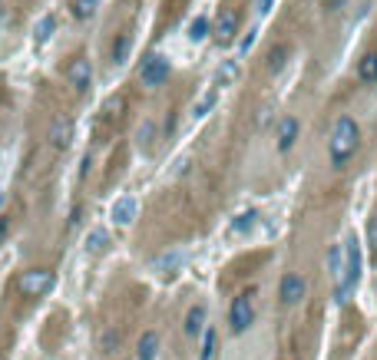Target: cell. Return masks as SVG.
Returning a JSON list of instances; mask_svg holds the SVG:
<instances>
[{"label":"cell","instance_id":"1","mask_svg":"<svg viewBox=\"0 0 377 360\" xmlns=\"http://www.w3.org/2000/svg\"><path fill=\"white\" fill-rule=\"evenodd\" d=\"M361 146V129L351 116H338V123L331 129V139H327V159L334 169H344L348 162L354 159V152Z\"/></svg>","mask_w":377,"mask_h":360},{"label":"cell","instance_id":"2","mask_svg":"<svg viewBox=\"0 0 377 360\" xmlns=\"http://www.w3.org/2000/svg\"><path fill=\"white\" fill-rule=\"evenodd\" d=\"M361 241L357 238H348L344 241V271H341V281H338V304H348V298L354 294V287L361 281Z\"/></svg>","mask_w":377,"mask_h":360},{"label":"cell","instance_id":"3","mask_svg":"<svg viewBox=\"0 0 377 360\" xmlns=\"http://www.w3.org/2000/svg\"><path fill=\"white\" fill-rule=\"evenodd\" d=\"M53 287H57V271L53 268H30V271H24L17 278V291L30 301L47 298Z\"/></svg>","mask_w":377,"mask_h":360},{"label":"cell","instance_id":"4","mask_svg":"<svg viewBox=\"0 0 377 360\" xmlns=\"http://www.w3.org/2000/svg\"><path fill=\"white\" fill-rule=\"evenodd\" d=\"M255 287H249V291H242V294H235L232 298V308H228V331L232 334H245L251 327V321H255Z\"/></svg>","mask_w":377,"mask_h":360},{"label":"cell","instance_id":"5","mask_svg":"<svg viewBox=\"0 0 377 360\" xmlns=\"http://www.w3.org/2000/svg\"><path fill=\"white\" fill-rule=\"evenodd\" d=\"M165 80H169V60H165L163 53H149L142 60V66H139V83L156 89V87H163Z\"/></svg>","mask_w":377,"mask_h":360},{"label":"cell","instance_id":"6","mask_svg":"<svg viewBox=\"0 0 377 360\" xmlns=\"http://www.w3.org/2000/svg\"><path fill=\"white\" fill-rule=\"evenodd\" d=\"M76 136V126L70 116H53L50 119V129H47V146L57 152H66L70 149V142Z\"/></svg>","mask_w":377,"mask_h":360},{"label":"cell","instance_id":"7","mask_svg":"<svg viewBox=\"0 0 377 360\" xmlns=\"http://www.w3.org/2000/svg\"><path fill=\"white\" fill-rule=\"evenodd\" d=\"M66 83L76 93H89V87H93V66H89V60L83 53L80 57H70V63H66Z\"/></svg>","mask_w":377,"mask_h":360},{"label":"cell","instance_id":"8","mask_svg":"<svg viewBox=\"0 0 377 360\" xmlns=\"http://www.w3.org/2000/svg\"><path fill=\"white\" fill-rule=\"evenodd\" d=\"M304 294H308V281H304L302 274H285L281 278V287H278V298H281V304L285 308H298L304 301Z\"/></svg>","mask_w":377,"mask_h":360},{"label":"cell","instance_id":"9","mask_svg":"<svg viewBox=\"0 0 377 360\" xmlns=\"http://www.w3.org/2000/svg\"><path fill=\"white\" fill-rule=\"evenodd\" d=\"M239 24H242V17H239V10H222V17H219V24L212 27V37H215V43L219 47H232L235 43V37H239Z\"/></svg>","mask_w":377,"mask_h":360},{"label":"cell","instance_id":"10","mask_svg":"<svg viewBox=\"0 0 377 360\" xmlns=\"http://www.w3.org/2000/svg\"><path fill=\"white\" fill-rule=\"evenodd\" d=\"M298 139H302V123H298L295 116H281V123H278V129H275L278 152H291Z\"/></svg>","mask_w":377,"mask_h":360},{"label":"cell","instance_id":"11","mask_svg":"<svg viewBox=\"0 0 377 360\" xmlns=\"http://www.w3.org/2000/svg\"><path fill=\"white\" fill-rule=\"evenodd\" d=\"M205 317H209V308H205V304H192V308H188V314H186V324H182L186 337H192V340H195V337L205 331Z\"/></svg>","mask_w":377,"mask_h":360},{"label":"cell","instance_id":"12","mask_svg":"<svg viewBox=\"0 0 377 360\" xmlns=\"http://www.w3.org/2000/svg\"><path fill=\"white\" fill-rule=\"evenodd\" d=\"M156 357H159V334L146 331L136 344V360H156Z\"/></svg>","mask_w":377,"mask_h":360},{"label":"cell","instance_id":"13","mask_svg":"<svg viewBox=\"0 0 377 360\" xmlns=\"http://www.w3.org/2000/svg\"><path fill=\"white\" fill-rule=\"evenodd\" d=\"M129 50H133V33L129 30H123V33H116L113 40V50H110V60L119 66V63L129 60Z\"/></svg>","mask_w":377,"mask_h":360},{"label":"cell","instance_id":"14","mask_svg":"<svg viewBox=\"0 0 377 360\" xmlns=\"http://www.w3.org/2000/svg\"><path fill=\"white\" fill-rule=\"evenodd\" d=\"M357 80L361 83H377V50H367L357 60Z\"/></svg>","mask_w":377,"mask_h":360},{"label":"cell","instance_id":"15","mask_svg":"<svg viewBox=\"0 0 377 360\" xmlns=\"http://www.w3.org/2000/svg\"><path fill=\"white\" fill-rule=\"evenodd\" d=\"M136 218V199L133 195H123V199L113 205V222L116 225H129Z\"/></svg>","mask_w":377,"mask_h":360},{"label":"cell","instance_id":"16","mask_svg":"<svg viewBox=\"0 0 377 360\" xmlns=\"http://www.w3.org/2000/svg\"><path fill=\"white\" fill-rule=\"evenodd\" d=\"M235 80H239V60H222L219 73H215V83L219 87H232Z\"/></svg>","mask_w":377,"mask_h":360},{"label":"cell","instance_id":"17","mask_svg":"<svg viewBox=\"0 0 377 360\" xmlns=\"http://www.w3.org/2000/svg\"><path fill=\"white\" fill-rule=\"evenodd\" d=\"M182 261H186V255H182V251H172V255H163V258L156 261V271H159V274H176L179 268H182Z\"/></svg>","mask_w":377,"mask_h":360},{"label":"cell","instance_id":"18","mask_svg":"<svg viewBox=\"0 0 377 360\" xmlns=\"http://www.w3.org/2000/svg\"><path fill=\"white\" fill-rule=\"evenodd\" d=\"M209 33H212V24H209V17H202L199 13V17L188 24V40H192V43H202Z\"/></svg>","mask_w":377,"mask_h":360},{"label":"cell","instance_id":"19","mask_svg":"<svg viewBox=\"0 0 377 360\" xmlns=\"http://www.w3.org/2000/svg\"><path fill=\"white\" fill-rule=\"evenodd\" d=\"M288 53H291L288 43L272 47V53H268V70H272V73H281V66H285V60H288Z\"/></svg>","mask_w":377,"mask_h":360},{"label":"cell","instance_id":"20","mask_svg":"<svg viewBox=\"0 0 377 360\" xmlns=\"http://www.w3.org/2000/svg\"><path fill=\"white\" fill-rule=\"evenodd\" d=\"M103 0H73V20H89L93 13H96V7H100Z\"/></svg>","mask_w":377,"mask_h":360},{"label":"cell","instance_id":"21","mask_svg":"<svg viewBox=\"0 0 377 360\" xmlns=\"http://www.w3.org/2000/svg\"><path fill=\"white\" fill-rule=\"evenodd\" d=\"M215 344H219L215 327H205V331H202V354H199V360H215Z\"/></svg>","mask_w":377,"mask_h":360},{"label":"cell","instance_id":"22","mask_svg":"<svg viewBox=\"0 0 377 360\" xmlns=\"http://www.w3.org/2000/svg\"><path fill=\"white\" fill-rule=\"evenodd\" d=\"M255 218H258V211H242V215H235L232 232H235V235H249L251 228H255Z\"/></svg>","mask_w":377,"mask_h":360},{"label":"cell","instance_id":"23","mask_svg":"<svg viewBox=\"0 0 377 360\" xmlns=\"http://www.w3.org/2000/svg\"><path fill=\"white\" fill-rule=\"evenodd\" d=\"M106 245H110V235H106L103 228H93L89 238H87V251H89V255H96V251H103Z\"/></svg>","mask_w":377,"mask_h":360},{"label":"cell","instance_id":"24","mask_svg":"<svg viewBox=\"0 0 377 360\" xmlns=\"http://www.w3.org/2000/svg\"><path fill=\"white\" fill-rule=\"evenodd\" d=\"M123 110H126V96H119V93H116V96H110V100H106V106H103V116H106V119H119V116H123Z\"/></svg>","mask_w":377,"mask_h":360},{"label":"cell","instance_id":"25","mask_svg":"<svg viewBox=\"0 0 377 360\" xmlns=\"http://www.w3.org/2000/svg\"><path fill=\"white\" fill-rule=\"evenodd\" d=\"M327 264H331V278H334V281H341V271H344V245H334V248H331V258H327Z\"/></svg>","mask_w":377,"mask_h":360},{"label":"cell","instance_id":"26","mask_svg":"<svg viewBox=\"0 0 377 360\" xmlns=\"http://www.w3.org/2000/svg\"><path fill=\"white\" fill-rule=\"evenodd\" d=\"M215 100H219V89H209V93H205V96H202V100L195 103L192 116H195V119H202V116H205V112H209V110L215 106Z\"/></svg>","mask_w":377,"mask_h":360},{"label":"cell","instance_id":"27","mask_svg":"<svg viewBox=\"0 0 377 360\" xmlns=\"http://www.w3.org/2000/svg\"><path fill=\"white\" fill-rule=\"evenodd\" d=\"M53 30H57V17L53 13H47L43 20L37 24V43H47V37H50Z\"/></svg>","mask_w":377,"mask_h":360},{"label":"cell","instance_id":"28","mask_svg":"<svg viewBox=\"0 0 377 360\" xmlns=\"http://www.w3.org/2000/svg\"><path fill=\"white\" fill-rule=\"evenodd\" d=\"M7 238H10V218H7V215H0V245H3Z\"/></svg>","mask_w":377,"mask_h":360},{"label":"cell","instance_id":"29","mask_svg":"<svg viewBox=\"0 0 377 360\" xmlns=\"http://www.w3.org/2000/svg\"><path fill=\"white\" fill-rule=\"evenodd\" d=\"M251 47H255V30H249V33H245V37H242V43H239V50L242 53H249Z\"/></svg>","mask_w":377,"mask_h":360},{"label":"cell","instance_id":"30","mask_svg":"<svg viewBox=\"0 0 377 360\" xmlns=\"http://www.w3.org/2000/svg\"><path fill=\"white\" fill-rule=\"evenodd\" d=\"M272 7H275V0H255V13H258V17H265Z\"/></svg>","mask_w":377,"mask_h":360},{"label":"cell","instance_id":"31","mask_svg":"<svg viewBox=\"0 0 377 360\" xmlns=\"http://www.w3.org/2000/svg\"><path fill=\"white\" fill-rule=\"evenodd\" d=\"M344 3H348V0H321V7H325L327 13H338Z\"/></svg>","mask_w":377,"mask_h":360},{"label":"cell","instance_id":"32","mask_svg":"<svg viewBox=\"0 0 377 360\" xmlns=\"http://www.w3.org/2000/svg\"><path fill=\"white\" fill-rule=\"evenodd\" d=\"M367 238H371V245H374V248H377V218H374V222H371V228H367Z\"/></svg>","mask_w":377,"mask_h":360},{"label":"cell","instance_id":"33","mask_svg":"<svg viewBox=\"0 0 377 360\" xmlns=\"http://www.w3.org/2000/svg\"><path fill=\"white\" fill-rule=\"evenodd\" d=\"M0 205H3V195H0Z\"/></svg>","mask_w":377,"mask_h":360}]
</instances>
